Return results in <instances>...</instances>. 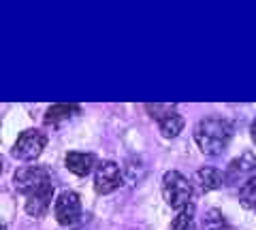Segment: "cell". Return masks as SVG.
Listing matches in <instances>:
<instances>
[{
  "mask_svg": "<svg viewBox=\"0 0 256 230\" xmlns=\"http://www.w3.org/2000/svg\"><path fill=\"white\" fill-rule=\"evenodd\" d=\"M233 139V124L224 117H205L194 126V141L205 156H220Z\"/></svg>",
  "mask_w": 256,
  "mask_h": 230,
  "instance_id": "6da1fadb",
  "label": "cell"
},
{
  "mask_svg": "<svg viewBox=\"0 0 256 230\" xmlns=\"http://www.w3.org/2000/svg\"><path fill=\"white\" fill-rule=\"evenodd\" d=\"M162 196L171 209H186L192 201V184L180 171H166L162 177Z\"/></svg>",
  "mask_w": 256,
  "mask_h": 230,
  "instance_id": "7a4b0ae2",
  "label": "cell"
},
{
  "mask_svg": "<svg viewBox=\"0 0 256 230\" xmlns=\"http://www.w3.org/2000/svg\"><path fill=\"white\" fill-rule=\"evenodd\" d=\"M15 190L22 192L24 196H32L38 192L54 188L52 186V173L45 166H22L13 177Z\"/></svg>",
  "mask_w": 256,
  "mask_h": 230,
  "instance_id": "3957f363",
  "label": "cell"
},
{
  "mask_svg": "<svg viewBox=\"0 0 256 230\" xmlns=\"http://www.w3.org/2000/svg\"><path fill=\"white\" fill-rule=\"evenodd\" d=\"M45 145H47V137L41 130H24L13 145V156L24 162L36 160L43 154Z\"/></svg>",
  "mask_w": 256,
  "mask_h": 230,
  "instance_id": "277c9868",
  "label": "cell"
},
{
  "mask_svg": "<svg viewBox=\"0 0 256 230\" xmlns=\"http://www.w3.org/2000/svg\"><path fill=\"white\" fill-rule=\"evenodd\" d=\"M54 216L60 226H75L82 220V198H79V194L70 192V190L62 192L56 198Z\"/></svg>",
  "mask_w": 256,
  "mask_h": 230,
  "instance_id": "5b68a950",
  "label": "cell"
},
{
  "mask_svg": "<svg viewBox=\"0 0 256 230\" xmlns=\"http://www.w3.org/2000/svg\"><path fill=\"white\" fill-rule=\"evenodd\" d=\"M122 171H120V166L116 162H100L96 166V173H94V190L98 194H111L116 192V190L122 186Z\"/></svg>",
  "mask_w": 256,
  "mask_h": 230,
  "instance_id": "8992f818",
  "label": "cell"
},
{
  "mask_svg": "<svg viewBox=\"0 0 256 230\" xmlns=\"http://www.w3.org/2000/svg\"><path fill=\"white\" fill-rule=\"evenodd\" d=\"M252 175H256V156L252 152H246L239 158H235V160H230L226 171L222 173V179H224V184L233 186L237 181L250 179Z\"/></svg>",
  "mask_w": 256,
  "mask_h": 230,
  "instance_id": "52a82bcc",
  "label": "cell"
},
{
  "mask_svg": "<svg viewBox=\"0 0 256 230\" xmlns=\"http://www.w3.org/2000/svg\"><path fill=\"white\" fill-rule=\"evenodd\" d=\"M64 164L66 169L77 177H86L90 175L92 169L96 166V156L94 154H86V152H68L64 156Z\"/></svg>",
  "mask_w": 256,
  "mask_h": 230,
  "instance_id": "ba28073f",
  "label": "cell"
},
{
  "mask_svg": "<svg viewBox=\"0 0 256 230\" xmlns=\"http://www.w3.org/2000/svg\"><path fill=\"white\" fill-rule=\"evenodd\" d=\"M52 198H54V188L45 190V192L26 196V213L32 218H43L52 207Z\"/></svg>",
  "mask_w": 256,
  "mask_h": 230,
  "instance_id": "9c48e42d",
  "label": "cell"
},
{
  "mask_svg": "<svg viewBox=\"0 0 256 230\" xmlns=\"http://www.w3.org/2000/svg\"><path fill=\"white\" fill-rule=\"evenodd\" d=\"M196 184L201 188V192H212V190H218L224 186V179H222V173L216 169V166H201L196 171Z\"/></svg>",
  "mask_w": 256,
  "mask_h": 230,
  "instance_id": "30bf717a",
  "label": "cell"
},
{
  "mask_svg": "<svg viewBox=\"0 0 256 230\" xmlns=\"http://www.w3.org/2000/svg\"><path fill=\"white\" fill-rule=\"evenodd\" d=\"M79 113H82V107H79V105H66V102L52 105L50 109H47V113H45V124L56 126V124L66 122L73 115H79Z\"/></svg>",
  "mask_w": 256,
  "mask_h": 230,
  "instance_id": "8fae6325",
  "label": "cell"
},
{
  "mask_svg": "<svg viewBox=\"0 0 256 230\" xmlns=\"http://www.w3.org/2000/svg\"><path fill=\"white\" fill-rule=\"evenodd\" d=\"M158 128L162 132L164 139H175L184 130V117L178 113V111H173V113L164 115L162 120H158Z\"/></svg>",
  "mask_w": 256,
  "mask_h": 230,
  "instance_id": "7c38bea8",
  "label": "cell"
},
{
  "mask_svg": "<svg viewBox=\"0 0 256 230\" xmlns=\"http://www.w3.org/2000/svg\"><path fill=\"white\" fill-rule=\"evenodd\" d=\"M239 203L246 209H256V175H252L250 179H246L242 188H239Z\"/></svg>",
  "mask_w": 256,
  "mask_h": 230,
  "instance_id": "4fadbf2b",
  "label": "cell"
},
{
  "mask_svg": "<svg viewBox=\"0 0 256 230\" xmlns=\"http://www.w3.org/2000/svg\"><path fill=\"white\" fill-rule=\"evenodd\" d=\"M171 230H196L194 226V207H186L182 209L178 216H175V220L171 222Z\"/></svg>",
  "mask_w": 256,
  "mask_h": 230,
  "instance_id": "5bb4252c",
  "label": "cell"
},
{
  "mask_svg": "<svg viewBox=\"0 0 256 230\" xmlns=\"http://www.w3.org/2000/svg\"><path fill=\"white\" fill-rule=\"evenodd\" d=\"M203 230H228V224H226V220H224L222 211H218V209L205 211Z\"/></svg>",
  "mask_w": 256,
  "mask_h": 230,
  "instance_id": "9a60e30c",
  "label": "cell"
},
{
  "mask_svg": "<svg viewBox=\"0 0 256 230\" xmlns=\"http://www.w3.org/2000/svg\"><path fill=\"white\" fill-rule=\"evenodd\" d=\"M146 111L150 113V117L152 120H162L164 115H169V113H173L175 111V105H166V102H154V105H152V102H148L146 105Z\"/></svg>",
  "mask_w": 256,
  "mask_h": 230,
  "instance_id": "2e32d148",
  "label": "cell"
},
{
  "mask_svg": "<svg viewBox=\"0 0 256 230\" xmlns=\"http://www.w3.org/2000/svg\"><path fill=\"white\" fill-rule=\"evenodd\" d=\"M250 137H252V141L256 143V117H254V122H252V126H250Z\"/></svg>",
  "mask_w": 256,
  "mask_h": 230,
  "instance_id": "e0dca14e",
  "label": "cell"
},
{
  "mask_svg": "<svg viewBox=\"0 0 256 230\" xmlns=\"http://www.w3.org/2000/svg\"><path fill=\"white\" fill-rule=\"evenodd\" d=\"M0 175H2V160H0Z\"/></svg>",
  "mask_w": 256,
  "mask_h": 230,
  "instance_id": "ac0fdd59",
  "label": "cell"
},
{
  "mask_svg": "<svg viewBox=\"0 0 256 230\" xmlns=\"http://www.w3.org/2000/svg\"><path fill=\"white\" fill-rule=\"evenodd\" d=\"M0 230H6V228H4V226H2V224H0Z\"/></svg>",
  "mask_w": 256,
  "mask_h": 230,
  "instance_id": "d6986e66",
  "label": "cell"
},
{
  "mask_svg": "<svg viewBox=\"0 0 256 230\" xmlns=\"http://www.w3.org/2000/svg\"><path fill=\"white\" fill-rule=\"evenodd\" d=\"M254 211H256V209H254Z\"/></svg>",
  "mask_w": 256,
  "mask_h": 230,
  "instance_id": "ffe728a7",
  "label": "cell"
}]
</instances>
